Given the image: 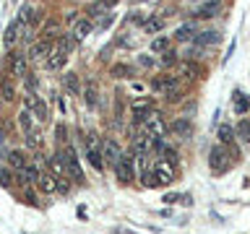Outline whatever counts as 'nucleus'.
<instances>
[{
  "mask_svg": "<svg viewBox=\"0 0 250 234\" xmlns=\"http://www.w3.org/2000/svg\"><path fill=\"white\" fill-rule=\"evenodd\" d=\"M58 156H60V161L65 164L68 177L76 179V182H83V169H81V164H78V156H76V151H73V146L65 143V148H60Z\"/></svg>",
  "mask_w": 250,
  "mask_h": 234,
  "instance_id": "nucleus-1",
  "label": "nucleus"
},
{
  "mask_svg": "<svg viewBox=\"0 0 250 234\" xmlns=\"http://www.w3.org/2000/svg\"><path fill=\"white\" fill-rule=\"evenodd\" d=\"M232 167V156L227 151V146H214L208 151V169L214 172V175H224L227 169Z\"/></svg>",
  "mask_w": 250,
  "mask_h": 234,
  "instance_id": "nucleus-2",
  "label": "nucleus"
},
{
  "mask_svg": "<svg viewBox=\"0 0 250 234\" xmlns=\"http://www.w3.org/2000/svg\"><path fill=\"white\" fill-rule=\"evenodd\" d=\"M133 164H136V156L125 154V151H123L120 159L115 161V175H117V179H120L123 185H128V182L136 179V167H133Z\"/></svg>",
  "mask_w": 250,
  "mask_h": 234,
  "instance_id": "nucleus-3",
  "label": "nucleus"
},
{
  "mask_svg": "<svg viewBox=\"0 0 250 234\" xmlns=\"http://www.w3.org/2000/svg\"><path fill=\"white\" fill-rule=\"evenodd\" d=\"M141 122H144V130H146L151 138H164V136H167V130H169L167 120H164L159 112H154V109H151V112H148Z\"/></svg>",
  "mask_w": 250,
  "mask_h": 234,
  "instance_id": "nucleus-4",
  "label": "nucleus"
},
{
  "mask_svg": "<svg viewBox=\"0 0 250 234\" xmlns=\"http://www.w3.org/2000/svg\"><path fill=\"white\" fill-rule=\"evenodd\" d=\"M5 65H8V70H11V76L26 78V58H23V52H8Z\"/></svg>",
  "mask_w": 250,
  "mask_h": 234,
  "instance_id": "nucleus-5",
  "label": "nucleus"
},
{
  "mask_svg": "<svg viewBox=\"0 0 250 234\" xmlns=\"http://www.w3.org/2000/svg\"><path fill=\"white\" fill-rule=\"evenodd\" d=\"M26 109L37 115L39 122H50V107H47L39 97H34V94H29V97H26Z\"/></svg>",
  "mask_w": 250,
  "mask_h": 234,
  "instance_id": "nucleus-6",
  "label": "nucleus"
},
{
  "mask_svg": "<svg viewBox=\"0 0 250 234\" xmlns=\"http://www.w3.org/2000/svg\"><path fill=\"white\" fill-rule=\"evenodd\" d=\"M123 156V146L117 143L115 138H104L102 140V159H107V164H112L115 167V161Z\"/></svg>",
  "mask_w": 250,
  "mask_h": 234,
  "instance_id": "nucleus-7",
  "label": "nucleus"
},
{
  "mask_svg": "<svg viewBox=\"0 0 250 234\" xmlns=\"http://www.w3.org/2000/svg\"><path fill=\"white\" fill-rule=\"evenodd\" d=\"M154 179H156V185H169V182H175V169H172V164L169 161H156L154 164Z\"/></svg>",
  "mask_w": 250,
  "mask_h": 234,
  "instance_id": "nucleus-8",
  "label": "nucleus"
},
{
  "mask_svg": "<svg viewBox=\"0 0 250 234\" xmlns=\"http://www.w3.org/2000/svg\"><path fill=\"white\" fill-rule=\"evenodd\" d=\"M151 107H154V101H151V97H138V99H133L130 101V112H133V117L141 122L144 117L151 112Z\"/></svg>",
  "mask_w": 250,
  "mask_h": 234,
  "instance_id": "nucleus-9",
  "label": "nucleus"
},
{
  "mask_svg": "<svg viewBox=\"0 0 250 234\" xmlns=\"http://www.w3.org/2000/svg\"><path fill=\"white\" fill-rule=\"evenodd\" d=\"M115 5H117V0H94V3L86 5V16L99 19V16H107V11H112Z\"/></svg>",
  "mask_w": 250,
  "mask_h": 234,
  "instance_id": "nucleus-10",
  "label": "nucleus"
},
{
  "mask_svg": "<svg viewBox=\"0 0 250 234\" xmlns=\"http://www.w3.org/2000/svg\"><path fill=\"white\" fill-rule=\"evenodd\" d=\"M180 81H177V76H167V73H164V76H156V78H151V89L156 91V94H167L169 89H172V86H177Z\"/></svg>",
  "mask_w": 250,
  "mask_h": 234,
  "instance_id": "nucleus-11",
  "label": "nucleus"
},
{
  "mask_svg": "<svg viewBox=\"0 0 250 234\" xmlns=\"http://www.w3.org/2000/svg\"><path fill=\"white\" fill-rule=\"evenodd\" d=\"M55 50V44H52V39H39V42L31 47V52H29V58H34V60H47L50 58V52Z\"/></svg>",
  "mask_w": 250,
  "mask_h": 234,
  "instance_id": "nucleus-12",
  "label": "nucleus"
},
{
  "mask_svg": "<svg viewBox=\"0 0 250 234\" xmlns=\"http://www.w3.org/2000/svg\"><path fill=\"white\" fill-rule=\"evenodd\" d=\"M222 42V34H219L216 29H206V31H198L195 34V44L198 47H214Z\"/></svg>",
  "mask_w": 250,
  "mask_h": 234,
  "instance_id": "nucleus-13",
  "label": "nucleus"
},
{
  "mask_svg": "<svg viewBox=\"0 0 250 234\" xmlns=\"http://www.w3.org/2000/svg\"><path fill=\"white\" fill-rule=\"evenodd\" d=\"M65 60H68V52L55 47V50L50 52V58H47V68H50V70H60L62 65H65Z\"/></svg>",
  "mask_w": 250,
  "mask_h": 234,
  "instance_id": "nucleus-14",
  "label": "nucleus"
},
{
  "mask_svg": "<svg viewBox=\"0 0 250 234\" xmlns=\"http://www.w3.org/2000/svg\"><path fill=\"white\" fill-rule=\"evenodd\" d=\"M91 31H94L91 21H89V19H81V21L73 26V42H83V39L91 34Z\"/></svg>",
  "mask_w": 250,
  "mask_h": 234,
  "instance_id": "nucleus-15",
  "label": "nucleus"
},
{
  "mask_svg": "<svg viewBox=\"0 0 250 234\" xmlns=\"http://www.w3.org/2000/svg\"><path fill=\"white\" fill-rule=\"evenodd\" d=\"M195 34H198L195 23H193V21H188V23H183V26L175 31V39H177V42H190V39H195Z\"/></svg>",
  "mask_w": 250,
  "mask_h": 234,
  "instance_id": "nucleus-16",
  "label": "nucleus"
},
{
  "mask_svg": "<svg viewBox=\"0 0 250 234\" xmlns=\"http://www.w3.org/2000/svg\"><path fill=\"white\" fill-rule=\"evenodd\" d=\"M86 159L97 172H104V159H102V151L97 146H86Z\"/></svg>",
  "mask_w": 250,
  "mask_h": 234,
  "instance_id": "nucleus-17",
  "label": "nucleus"
},
{
  "mask_svg": "<svg viewBox=\"0 0 250 234\" xmlns=\"http://www.w3.org/2000/svg\"><path fill=\"white\" fill-rule=\"evenodd\" d=\"M216 13H219V0H208V3H201L195 8V16H198V19H214Z\"/></svg>",
  "mask_w": 250,
  "mask_h": 234,
  "instance_id": "nucleus-18",
  "label": "nucleus"
},
{
  "mask_svg": "<svg viewBox=\"0 0 250 234\" xmlns=\"http://www.w3.org/2000/svg\"><path fill=\"white\" fill-rule=\"evenodd\" d=\"M19 31H21V23H19V21H11V23H8V29H5V34H3V44H5V47H13L16 39H19Z\"/></svg>",
  "mask_w": 250,
  "mask_h": 234,
  "instance_id": "nucleus-19",
  "label": "nucleus"
},
{
  "mask_svg": "<svg viewBox=\"0 0 250 234\" xmlns=\"http://www.w3.org/2000/svg\"><path fill=\"white\" fill-rule=\"evenodd\" d=\"M148 50H151L154 55L167 52V50H169V34H159V37H154V39H151V44H148Z\"/></svg>",
  "mask_w": 250,
  "mask_h": 234,
  "instance_id": "nucleus-20",
  "label": "nucleus"
},
{
  "mask_svg": "<svg viewBox=\"0 0 250 234\" xmlns=\"http://www.w3.org/2000/svg\"><path fill=\"white\" fill-rule=\"evenodd\" d=\"M172 130H175L177 133V136H190V133H193V122L190 120H188V117H180V120H175V122H172Z\"/></svg>",
  "mask_w": 250,
  "mask_h": 234,
  "instance_id": "nucleus-21",
  "label": "nucleus"
},
{
  "mask_svg": "<svg viewBox=\"0 0 250 234\" xmlns=\"http://www.w3.org/2000/svg\"><path fill=\"white\" fill-rule=\"evenodd\" d=\"M8 164H11V167L13 169H23V167H26V154H23V151H19V148H16V151H11V154H8Z\"/></svg>",
  "mask_w": 250,
  "mask_h": 234,
  "instance_id": "nucleus-22",
  "label": "nucleus"
},
{
  "mask_svg": "<svg viewBox=\"0 0 250 234\" xmlns=\"http://www.w3.org/2000/svg\"><path fill=\"white\" fill-rule=\"evenodd\" d=\"M232 101H234V112H237V115H245L248 109H250V99H248L242 91H234Z\"/></svg>",
  "mask_w": 250,
  "mask_h": 234,
  "instance_id": "nucleus-23",
  "label": "nucleus"
},
{
  "mask_svg": "<svg viewBox=\"0 0 250 234\" xmlns=\"http://www.w3.org/2000/svg\"><path fill=\"white\" fill-rule=\"evenodd\" d=\"M39 187H42L44 193H55L58 190V185H55V175H50V172H42L39 175V182H37Z\"/></svg>",
  "mask_w": 250,
  "mask_h": 234,
  "instance_id": "nucleus-24",
  "label": "nucleus"
},
{
  "mask_svg": "<svg viewBox=\"0 0 250 234\" xmlns=\"http://www.w3.org/2000/svg\"><path fill=\"white\" fill-rule=\"evenodd\" d=\"M201 73H203V70L195 65V62H183L180 70H177V76H183V78H198Z\"/></svg>",
  "mask_w": 250,
  "mask_h": 234,
  "instance_id": "nucleus-25",
  "label": "nucleus"
},
{
  "mask_svg": "<svg viewBox=\"0 0 250 234\" xmlns=\"http://www.w3.org/2000/svg\"><path fill=\"white\" fill-rule=\"evenodd\" d=\"M62 86H65L70 94H78V91H81V81H78V73H65V76H62Z\"/></svg>",
  "mask_w": 250,
  "mask_h": 234,
  "instance_id": "nucleus-26",
  "label": "nucleus"
},
{
  "mask_svg": "<svg viewBox=\"0 0 250 234\" xmlns=\"http://www.w3.org/2000/svg\"><path fill=\"white\" fill-rule=\"evenodd\" d=\"M162 97H164V99H167V101H169V104H177V101H180V99H183V97H185V86H183V83H177V86H172V89H169L167 94H162Z\"/></svg>",
  "mask_w": 250,
  "mask_h": 234,
  "instance_id": "nucleus-27",
  "label": "nucleus"
},
{
  "mask_svg": "<svg viewBox=\"0 0 250 234\" xmlns=\"http://www.w3.org/2000/svg\"><path fill=\"white\" fill-rule=\"evenodd\" d=\"M234 128L232 125H219V140H222V146H229V143H234Z\"/></svg>",
  "mask_w": 250,
  "mask_h": 234,
  "instance_id": "nucleus-28",
  "label": "nucleus"
},
{
  "mask_svg": "<svg viewBox=\"0 0 250 234\" xmlns=\"http://www.w3.org/2000/svg\"><path fill=\"white\" fill-rule=\"evenodd\" d=\"M109 76H112V78H130L133 76V68L125 65V62H117V65L109 68Z\"/></svg>",
  "mask_w": 250,
  "mask_h": 234,
  "instance_id": "nucleus-29",
  "label": "nucleus"
},
{
  "mask_svg": "<svg viewBox=\"0 0 250 234\" xmlns=\"http://www.w3.org/2000/svg\"><path fill=\"white\" fill-rule=\"evenodd\" d=\"M234 136H237L240 140H245V143H250V120L245 117V120H240V125L234 128Z\"/></svg>",
  "mask_w": 250,
  "mask_h": 234,
  "instance_id": "nucleus-30",
  "label": "nucleus"
},
{
  "mask_svg": "<svg viewBox=\"0 0 250 234\" xmlns=\"http://www.w3.org/2000/svg\"><path fill=\"white\" fill-rule=\"evenodd\" d=\"M0 94H3L5 101H13L16 99V89H13V83L8 81V78H0Z\"/></svg>",
  "mask_w": 250,
  "mask_h": 234,
  "instance_id": "nucleus-31",
  "label": "nucleus"
},
{
  "mask_svg": "<svg viewBox=\"0 0 250 234\" xmlns=\"http://www.w3.org/2000/svg\"><path fill=\"white\" fill-rule=\"evenodd\" d=\"M162 26H164V21L156 19V16H154V19H146V21H144V31H146V34H159Z\"/></svg>",
  "mask_w": 250,
  "mask_h": 234,
  "instance_id": "nucleus-32",
  "label": "nucleus"
},
{
  "mask_svg": "<svg viewBox=\"0 0 250 234\" xmlns=\"http://www.w3.org/2000/svg\"><path fill=\"white\" fill-rule=\"evenodd\" d=\"M83 94H86V97H83L86 104H89V107H97V94H99V91H97V83L89 81V83H86V91H83Z\"/></svg>",
  "mask_w": 250,
  "mask_h": 234,
  "instance_id": "nucleus-33",
  "label": "nucleus"
},
{
  "mask_svg": "<svg viewBox=\"0 0 250 234\" xmlns=\"http://www.w3.org/2000/svg\"><path fill=\"white\" fill-rule=\"evenodd\" d=\"M31 117H34V115H31L29 109H21V112H19V128H21L23 133L31 130Z\"/></svg>",
  "mask_w": 250,
  "mask_h": 234,
  "instance_id": "nucleus-34",
  "label": "nucleus"
},
{
  "mask_svg": "<svg viewBox=\"0 0 250 234\" xmlns=\"http://www.w3.org/2000/svg\"><path fill=\"white\" fill-rule=\"evenodd\" d=\"M162 62H164V65H175V62H177V52L175 50L162 52Z\"/></svg>",
  "mask_w": 250,
  "mask_h": 234,
  "instance_id": "nucleus-35",
  "label": "nucleus"
},
{
  "mask_svg": "<svg viewBox=\"0 0 250 234\" xmlns=\"http://www.w3.org/2000/svg\"><path fill=\"white\" fill-rule=\"evenodd\" d=\"M26 143H29V148H39V136H37L34 130L26 133Z\"/></svg>",
  "mask_w": 250,
  "mask_h": 234,
  "instance_id": "nucleus-36",
  "label": "nucleus"
},
{
  "mask_svg": "<svg viewBox=\"0 0 250 234\" xmlns=\"http://www.w3.org/2000/svg\"><path fill=\"white\" fill-rule=\"evenodd\" d=\"M144 185L146 187H159V185H156V179H154V172L144 169Z\"/></svg>",
  "mask_w": 250,
  "mask_h": 234,
  "instance_id": "nucleus-37",
  "label": "nucleus"
},
{
  "mask_svg": "<svg viewBox=\"0 0 250 234\" xmlns=\"http://www.w3.org/2000/svg\"><path fill=\"white\" fill-rule=\"evenodd\" d=\"M0 185H3V187L11 185V172H8V169H0Z\"/></svg>",
  "mask_w": 250,
  "mask_h": 234,
  "instance_id": "nucleus-38",
  "label": "nucleus"
},
{
  "mask_svg": "<svg viewBox=\"0 0 250 234\" xmlns=\"http://www.w3.org/2000/svg\"><path fill=\"white\" fill-rule=\"evenodd\" d=\"M162 200L167 203V206H172V203H177V200H180V195H177V193H167V195H164Z\"/></svg>",
  "mask_w": 250,
  "mask_h": 234,
  "instance_id": "nucleus-39",
  "label": "nucleus"
},
{
  "mask_svg": "<svg viewBox=\"0 0 250 234\" xmlns=\"http://www.w3.org/2000/svg\"><path fill=\"white\" fill-rule=\"evenodd\" d=\"M58 138H60V140H65V138H68V130H65V125H58Z\"/></svg>",
  "mask_w": 250,
  "mask_h": 234,
  "instance_id": "nucleus-40",
  "label": "nucleus"
},
{
  "mask_svg": "<svg viewBox=\"0 0 250 234\" xmlns=\"http://www.w3.org/2000/svg\"><path fill=\"white\" fill-rule=\"evenodd\" d=\"M138 62H141V65H151L154 60H151V58H146V55H141V58H138Z\"/></svg>",
  "mask_w": 250,
  "mask_h": 234,
  "instance_id": "nucleus-41",
  "label": "nucleus"
},
{
  "mask_svg": "<svg viewBox=\"0 0 250 234\" xmlns=\"http://www.w3.org/2000/svg\"><path fill=\"white\" fill-rule=\"evenodd\" d=\"M138 3H144V0H138Z\"/></svg>",
  "mask_w": 250,
  "mask_h": 234,
  "instance_id": "nucleus-42",
  "label": "nucleus"
}]
</instances>
